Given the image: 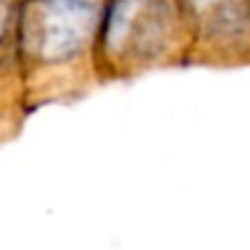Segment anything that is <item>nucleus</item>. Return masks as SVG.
<instances>
[{
    "label": "nucleus",
    "mask_w": 250,
    "mask_h": 250,
    "mask_svg": "<svg viewBox=\"0 0 250 250\" xmlns=\"http://www.w3.org/2000/svg\"><path fill=\"white\" fill-rule=\"evenodd\" d=\"M103 0H18L15 44L25 62L57 66L96 44Z\"/></svg>",
    "instance_id": "1"
},
{
    "label": "nucleus",
    "mask_w": 250,
    "mask_h": 250,
    "mask_svg": "<svg viewBox=\"0 0 250 250\" xmlns=\"http://www.w3.org/2000/svg\"><path fill=\"white\" fill-rule=\"evenodd\" d=\"M187 32L177 0H103L96 49L110 62H155Z\"/></svg>",
    "instance_id": "2"
},
{
    "label": "nucleus",
    "mask_w": 250,
    "mask_h": 250,
    "mask_svg": "<svg viewBox=\"0 0 250 250\" xmlns=\"http://www.w3.org/2000/svg\"><path fill=\"white\" fill-rule=\"evenodd\" d=\"M187 32L221 52L250 49V0H177Z\"/></svg>",
    "instance_id": "3"
},
{
    "label": "nucleus",
    "mask_w": 250,
    "mask_h": 250,
    "mask_svg": "<svg viewBox=\"0 0 250 250\" xmlns=\"http://www.w3.org/2000/svg\"><path fill=\"white\" fill-rule=\"evenodd\" d=\"M15 10H18V0H0V44L15 30Z\"/></svg>",
    "instance_id": "4"
}]
</instances>
